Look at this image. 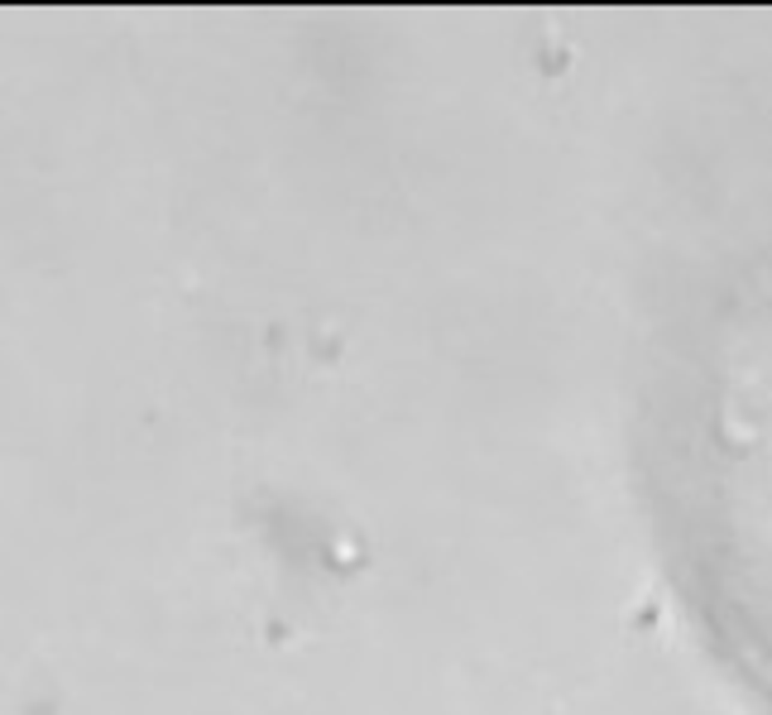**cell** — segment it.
<instances>
[{"label":"cell","mask_w":772,"mask_h":715,"mask_svg":"<svg viewBox=\"0 0 772 715\" xmlns=\"http://www.w3.org/2000/svg\"><path fill=\"white\" fill-rule=\"evenodd\" d=\"M667 509L700 620L772 711V274L724 307L696 356Z\"/></svg>","instance_id":"1"}]
</instances>
